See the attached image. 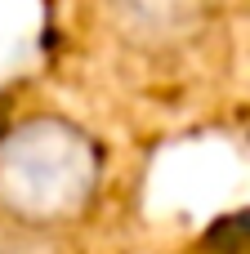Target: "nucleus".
<instances>
[{
  "label": "nucleus",
  "mask_w": 250,
  "mask_h": 254,
  "mask_svg": "<svg viewBox=\"0 0 250 254\" xmlns=\"http://www.w3.org/2000/svg\"><path fill=\"white\" fill-rule=\"evenodd\" d=\"M0 254H67V250H63V232H36V228L0 223Z\"/></svg>",
  "instance_id": "3"
},
{
  "label": "nucleus",
  "mask_w": 250,
  "mask_h": 254,
  "mask_svg": "<svg viewBox=\"0 0 250 254\" xmlns=\"http://www.w3.org/2000/svg\"><path fill=\"white\" fill-rule=\"evenodd\" d=\"M98 188L103 147L81 121L31 112L0 129V223L67 232L89 214Z\"/></svg>",
  "instance_id": "1"
},
{
  "label": "nucleus",
  "mask_w": 250,
  "mask_h": 254,
  "mask_svg": "<svg viewBox=\"0 0 250 254\" xmlns=\"http://www.w3.org/2000/svg\"><path fill=\"white\" fill-rule=\"evenodd\" d=\"M107 40L134 58H188L210 40L224 0H94Z\"/></svg>",
  "instance_id": "2"
}]
</instances>
